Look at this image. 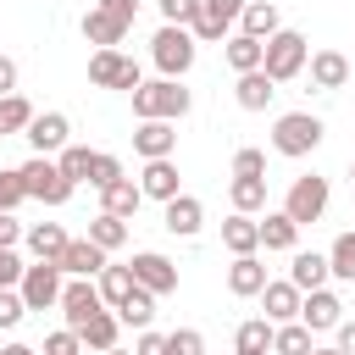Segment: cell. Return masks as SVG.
<instances>
[{
    "label": "cell",
    "mask_w": 355,
    "mask_h": 355,
    "mask_svg": "<svg viewBox=\"0 0 355 355\" xmlns=\"http://www.w3.org/2000/svg\"><path fill=\"white\" fill-rule=\"evenodd\" d=\"M305 55H311V39H305L300 28H277V33H266V44H261V67H266L272 83L300 78V72H305Z\"/></svg>",
    "instance_id": "cell-1"
},
{
    "label": "cell",
    "mask_w": 355,
    "mask_h": 355,
    "mask_svg": "<svg viewBox=\"0 0 355 355\" xmlns=\"http://www.w3.org/2000/svg\"><path fill=\"white\" fill-rule=\"evenodd\" d=\"M200 55V39L183 28V22H161V33L150 39V61L161 67V78H183Z\"/></svg>",
    "instance_id": "cell-2"
},
{
    "label": "cell",
    "mask_w": 355,
    "mask_h": 355,
    "mask_svg": "<svg viewBox=\"0 0 355 355\" xmlns=\"http://www.w3.org/2000/svg\"><path fill=\"white\" fill-rule=\"evenodd\" d=\"M189 89L183 78H155V83H139L133 89V116H166V122H183L189 116Z\"/></svg>",
    "instance_id": "cell-3"
},
{
    "label": "cell",
    "mask_w": 355,
    "mask_h": 355,
    "mask_svg": "<svg viewBox=\"0 0 355 355\" xmlns=\"http://www.w3.org/2000/svg\"><path fill=\"white\" fill-rule=\"evenodd\" d=\"M17 172H22L28 200H39V205H67V200H72V189H78V183L55 166V155H28Z\"/></svg>",
    "instance_id": "cell-4"
},
{
    "label": "cell",
    "mask_w": 355,
    "mask_h": 355,
    "mask_svg": "<svg viewBox=\"0 0 355 355\" xmlns=\"http://www.w3.org/2000/svg\"><path fill=\"white\" fill-rule=\"evenodd\" d=\"M322 116H311V111H283L277 122H272V150L277 155H288V161H300V155H311L316 144H322Z\"/></svg>",
    "instance_id": "cell-5"
},
{
    "label": "cell",
    "mask_w": 355,
    "mask_h": 355,
    "mask_svg": "<svg viewBox=\"0 0 355 355\" xmlns=\"http://www.w3.org/2000/svg\"><path fill=\"white\" fill-rule=\"evenodd\" d=\"M89 83H94V89H128V94H133V89L144 83V72H139L133 55H122L116 44H105V50L89 55Z\"/></svg>",
    "instance_id": "cell-6"
},
{
    "label": "cell",
    "mask_w": 355,
    "mask_h": 355,
    "mask_svg": "<svg viewBox=\"0 0 355 355\" xmlns=\"http://www.w3.org/2000/svg\"><path fill=\"white\" fill-rule=\"evenodd\" d=\"M61 283H67V272H61L55 261H33V266H22L17 294H22L28 311H50V305L61 300Z\"/></svg>",
    "instance_id": "cell-7"
},
{
    "label": "cell",
    "mask_w": 355,
    "mask_h": 355,
    "mask_svg": "<svg viewBox=\"0 0 355 355\" xmlns=\"http://www.w3.org/2000/svg\"><path fill=\"white\" fill-rule=\"evenodd\" d=\"M283 211H288L300 227L322 222V211H327V178H316V172L294 178V183H288V194H283Z\"/></svg>",
    "instance_id": "cell-8"
},
{
    "label": "cell",
    "mask_w": 355,
    "mask_h": 355,
    "mask_svg": "<svg viewBox=\"0 0 355 355\" xmlns=\"http://www.w3.org/2000/svg\"><path fill=\"white\" fill-rule=\"evenodd\" d=\"M239 11H244V0H200V6H194V17H189V33H194L200 44H216V39H227V33H233Z\"/></svg>",
    "instance_id": "cell-9"
},
{
    "label": "cell",
    "mask_w": 355,
    "mask_h": 355,
    "mask_svg": "<svg viewBox=\"0 0 355 355\" xmlns=\"http://www.w3.org/2000/svg\"><path fill=\"white\" fill-rule=\"evenodd\" d=\"M28 144H33V155H55L67 139H72V122H67V111H33L28 116Z\"/></svg>",
    "instance_id": "cell-10"
},
{
    "label": "cell",
    "mask_w": 355,
    "mask_h": 355,
    "mask_svg": "<svg viewBox=\"0 0 355 355\" xmlns=\"http://www.w3.org/2000/svg\"><path fill=\"white\" fill-rule=\"evenodd\" d=\"M128 266H133V283H144L155 300H161V294H178V266H172L161 250H139Z\"/></svg>",
    "instance_id": "cell-11"
},
{
    "label": "cell",
    "mask_w": 355,
    "mask_h": 355,
    "mask_svg": "<svg viewBox=\"0 0 355 355\" xmlns=\"http://www.w3.org/2000/svg\"><path fill=\"white\" fill-rule=\"evenodd\" d=\"M161 205H166V211H161V227H166L172 239H194V233L205 227V205H200L194 194H183V189H178V194H172V200H161Z\"/></svg>",
    "instance_id": "cell-12"
},
{
    "label": "cell",
    "mask_w": 355,
    "mask_h": 355,
    "mask_svg": "<svg viewBox=\"0 0 355 355\" xmlns=\"http://www.w3.org/2000/svg\"><path fill=\"white\" fill-rule=\"evenodd\" d=\"M55 305H61L67 327H83V322H89V316H94V311H100L105 300H100V288H94L89 277H67V283H61V300H55Z\"/></svg>",
    "instance_id": "cell-13"
},
{
    "label": "cell",
    "mask_w": 355,
    "mask_h": 355,
    "mask_svg": "<svg viewBox=\"0 0 355 355\" xmlns=\"http://www.w3.org/2000/svg\"><path fill=\"white\" fill-rule=\"evenodd\" d=\"M338 316H344V300H338L327 283L300 294V322H305L311 333H333V322H338Z\"/></svg>",
    "instance_id": "cell-14"
},
{
    "label": "cell",
    "mask_w": 355,
    "mask_h": 355,
    "mask_svg": "<svg viewBox=\"0 0 355 355\" xmlns=\"http://www.w3.org/2000/svg\"><path fill=\"white\" fill-rule=\"evenodd\" d=\"M105 261H111V250H100L89 233H83V239H67V250L55 255V266H61L67 277H94Z\"/></svg>",
    "instance_id": "cell-15"
},
{
    "label": "cell",
    "mask_w": 355,
    "mask_h": 355,
    "mask_svg": "<svg viewBox=\"0 0 355 355\" xmlns=\"http://www.w3.org/2000/svg\"><path fill=\"white\" fill-rule=\"evenodd\" d=\"M133 150H139L144 161H150V155H172V150H178V122H166V116H139Z\"/></svg>",
    "instance_id": "cell-16"
},
{
    "label": "cell",
    "mask_w": 355,
    "mask_h": 355,
    "mask_svg": "<svg viewBox=\"0 0 355 355\" xmlns=\"http://www.w3.org/2000/svg\"><path fill=\"white\" fill-rule=\"evenodd\" d=\"M139 189H144V200H172L178 194V161L172 155H150L144 172H139Z\"/></svg>",
    "instance_id": "cell-17"
},
{
    "label": "cell",
    "mask_w": 355,
    "mask_h": 355,
    "mask_svg": "<svg viewBox=\"0 0 355 355\" xmlns=\"http://www.w3.org/2000/svg\"><path fill=\"white\" fill-rule=\"evenodd\" d=\"M128 28H133V22H122V17H116V11H105V6L83 11V39H89V44H100V50H105V44H122V39H128Z\"/></svg>",
    "instance_id": "cell-18"
},
{
    "label": "cell",
    "mask_w": 355,
    "mask_h": 355,
    "mask_svg": "<svg viewBox=\"0 0 355 355\" xmlns=\"http://www.w3.org/2000/svg\"><path fill=\"white\" fill-rule=\"evenodd\" d=\"M305 67H311V89H344L349 83V61L338 50H311Z\"/></svg>",
    "instance_id": "cell-19"
},
{
    "label": "cell",
    "mask_w": 355,
    "mask_h": 355,
    "mask_svg": "<svg viewBox=\"0 0 355 355\" xmlns=\"http://www.w3.org/2000/svg\"><path fill=\"white\" fill-rule=\"evenodd\" d=\"M272 94H277V83L266 78V67H250V72H239V83H233V100H239L244 111H266Z\"/></svg>",
    "instance_id": "cell-20"
},
{
    "label": "cell",
    "mask_w": 355,
    "mask_h": 355,
    "mask_svg": "<svg viewBox=\"0 0 355 355\" xmlns=\"http://www.w3.org/2000/svg\"><path fill=\"white\" fill-rule=\"evenodd\" d=\"M261 283H266V266H261V255L250 250V255H233V266H227V294H239V300H255L261 294Z\"/></svg>",
    "instance_id": "cell-21"
},
{
    "label": "cell",
    "mask_w": 355,
    "mask_h": 355,
    "mask_svg": "<svg viewBox=\"0 0 355 355\" xmlns=\"http://www.w3.org/2000/svg\"><path fill=\"white\" fill-rule=\"evenodd\" d=\"M261 311H266V322H294L300 316V288L283 277V283H261Z\"/></svg>",
    "instance_id": "cell-22"
},
{
    "label": "cell",
    "mask_w": 355,
    "mask_h": 355,
    "mask_svg": "<svg viewBox=\"0 0 355 355\" xmlns=\"http://www.w3.org/2000/svg\"><path fill=\"white\" fill-rule=\"evenodd\" d=\"M78 338H83V349H116V338H122V316H116L111 305H100V311L78 327Z\"/></svg>",
    "instance_id": "cell-23"
},
{
    "label": "cell",
    "mask_w": 355,
    "mask_h": 355,
    "mask_svg": "<svg viewBox=\"0 0 355 355\" xmlns=\"http://www.w3.org/2000/svg\"><path fill=\"white\" fill-rule=\"evenodd\" d=\"M222 244H227L233 255H250V250H261V216H250V211H233V216L222 222Z\"/></svg>",
    "instance_id": "cell-24"
},
{
    "label": "cell",
    "mask_w": 355,
    "mask_h": 355,
    "mask_svg": "<svg viewBox=\"0 0 355 355\" xmlns=\"http://www.w3.org/2000/svg\"><path fill=\"white\" fill-rule=\"evenodd\" d=\"M294 261H288V283L305 294V288H322L333 272H327V255H316V250H288Z\"/></svg>",
    "instance_id": "cell-25"
},
{
    "label": "cell",
    "mask_w": 355,
    "mask_h": 355,
    "mask_svg": "<svg viewBox=\"0 0 355 355\" xmlns=\"http://www.w3.org/2000/svg\"><path fill=\"white\" fill-rule=\"evenodd\" d=\"M233 28H239V33H255V39L277 33V28H283L277 0H244V11H239V22H233Z\"/></svg>",
    "instance_id": "cell-26"
},
{
    "label": "cell",
    "mask_w": 355,
    "mask_h": 355,
    "mask_svg": "<svg viewBox=\"0 0 355 355\" xmlns=\"http://www.w3.org/2000/svg\"><path fill=\"white\" fill-rule=\"evenodd\" d=\"M300 244V222L288 211H266L261 216V250H294Z\"/></svg>",
    "instance_id": "cell-27"
},
{
    "label": "cell",
    "mask_w": 355,
    "mask_h": 355,
    "mask_svg": "<svg viewBox=\"0 0 355 355\" xmlns=\"http://www.w3.org/2000/svg\"><path fill=\"white\" fill-rule=\"evenodd\" d=\"M100 200H105V211H111V216H133V211L144 205V189H139L133 178H111V183L100 189Z\"/></svg>",
    "instance_id": "cell-28"
},
{
    "label": "cell",
    "mask_w": 355,
    "mask_h": 355,
    "mask_svg": "<svg viewBox=\"0 0 355 355\" xmlns=\"http://www.w3.org/2000/svg\"><path fill=\"white\" fill-rule=\"evenodd\" d=\"M22 239H28L33 261H55V255L67 250V227H61V222H33V227H28Z\"/></svg>",
    "instance_id": "cell-29"
},
{
    "label": "cell",
    "mask_w": 355,
    "mask_h": 355,
    "mask_svg": "<svg viewBox=\"0 0 355 355\" xmlns=\"http://www.w3.org/2000/svg\"><path fill=\"white\" fill-rule=\"evenodd\" d=\"M116 316H122V327H133V333H139V327H150V322H155V294H150L144 283H133V288H128V300L116 305Z\"/></svg>",
    "instance_id": "cell-30"
},
{
    "label": "cell",
    "mask_w": 355,
    "mask_h": 355,
    "mask_svg": "<svg viewBox=\"0 0 355 355\" xmlns=\"http://www.w3.org/2000/svg\"><path fill=\"white\" fill-rule=\"evenodd\" d=\"M233 211H266V178H250V172H233V189H227Z\"/></svg>",
    "instance_id": "cell-31"
},
{
    "label": "cell",
    "mask_w": 355,
    "mask_h": 355,
    "mask_svg": "<svg viewBox=\"0 0 355 355\" xmlns=\"http://www.w3.org/2000/svg\"><path fill=\"white\" fill-rule=\"evenodd\" d=\"M94 277H100L94 288H100V300H105L111 311H116V305L128 300V288H133V266H111V261H105V266H100Z\"/></svg>",
    "instance_id": "cell-32"
},
{
    "label": "cell",
    "mask_w": 355,
    "mask_h": 355,
    "mask_svg": "<svg viewBox=\"0 0 355 355\" xmlns=\"http://www.w3.org/2000/svg\"><path fill=\"white\" fill-rule=\"evenodd\" d=\"M261 44L266 39H255V33H227V50L222 55H227L233 72H250V67H261Z\"/></svg>",
    "instance_id": "cell-33"
},
{
    "label": "cell",
    "mask_w": 355,
    "mask_h": 355,
    "mask_svg": "<svg viewBox=\"0 0 355 355\" xmlns=\"http://www.w3.org/2000/svg\"><path fill=\"white\" fill-rule=\"evenodd\" d=\"M89 239H94L100 250H122V244H128V216H111V211H100V216L89 222Z\"/></svg>",
    "instance_id": "cell-34"
},
{
    "label": "cell",
    "mask_w": 355,
    "mask_h": 355,
    "mask_svg": "<svg viewBox=\"0 0 355 355\" xmlns=\"http://www.w3.org/2000/svg\"><path fill=\"white\" fill-rule=\"evenodd\" d=\"M233 349H239V355H261V349H272V322H266V316H255V322H239V333H233Z\"/></svg>",
    "instance_id": "cell-35"
},
{
    "label": "cell",
    "mask_w": 355,
    "mask_h": 355,
    "mask_svg": "<svg viewBox=\"0 0 355 355\" xmlns=\"http://www.w3.org/2000/svg\"><path fill=\"white\" fill-rule=\"evenodd\" d=\"M272 349H283V355H305L311 349V327L294 316V322H272Z\"/></svg>",
    "instance_id": "cell-36"
},
{
    "label": "cell",
    "mask_w": 355,
    "mask_h": 355,
    "mask_svg": "<svg viewBox=\"0 0 355 355\" xmlns=\"http://www.w3.org/2000/svg\"><path fill=\"white\" fill-rule=\"evenodd\" d=\"M327 272L344 277V283H355V227L333 239V250H327Z\"/></svg>",
    "instance_id": "cell-37"
},
{
    "label": "cell",
    "mask_w": 355,
    "mask_h": 355,
    "mask_svg": "<svg viewBox=\"0 0 355 355\" xmlns=\"http://www.w3.org/2000/svg\"><path fill=\"white\" fill-rule=\"evenodd\" d=\"M28 116H33V105H28L17 89H11V94H0V139H6V133H22V128H28Z\"/></svg>",
    "instance_id": "cell-38"
},
{
    "label": "cell",
    "mask_w": 355,
    "mask_h": 355,
    "mask_svg": "<svg viewBox=\"0 0 355 355\" xmlns=\"http://www.w3.org/2000/svg\"><path fill=\"white\" fill-rule=\"evenodd\" d=\"M89 155H94L89 144H61V150H55V166H61L72 183H89Z\"/></svg>",
    "instance_id": "cell-39"
},
{
    "label": "cell",
    "mask_w": 355,
    "mask_h": 355,
    "mask_svg": "<svg viewBox=\"0 0 355 355\" xmlns=\"http://www.w3.org/2000/svg\"><path fill=\"white\" fill-rule=\"evenodd\" d=\"M111 178H122V161H116V155H105V150H94V155H89V183H94V189H105Z\"/></svg>",
    "instance_id": "cell-40"
},
{
    "label": "cell",
    "mask_w": 355,
    "mask_h": 355,
    "mask_svg": "<svg viewBox=\"0 0 355 355\" xmlns=\"http://www.w3.org/2000/svg\"><path fill=\"white\" fill-rule=\"evenodd\" d=\"M22 316H28L22 294H17V288H0V333H11V327H17Z\"/></svg>",
    "instance_id": "cell-41"
},
{
    "label": "cell",
    "mask_w": 355,
    "mask_h": 355,
    "mask_svg": "<svg viewBox=\"0 0 355 355\" xmlns=\"http://www.w3.org/2000/svg\"><path fill=\"white\" fill-rule=\"evenodd\" d=\"M28 200V189H22V172L11 166V172H0V211H17Z\"/></svg>",
    "instance_id": "cell-42"
},
{
    "label": "cell",
    "mask_w": 355,
    "mask_h": 355,
    "mask_svg": "<svg viewBox=\"0 0 355 355\" xmlns=\"http://www.w3.org/2000/svg\"><path fill=\"white\" fill-rule=\"evenodd\" d=\"M78 349H83L78 327H61V333H50V338H44V355H78Z\"/></svg>",
    "instance_id": "cell-43"
},
{
    "label": "cell",
    "mask_w": 355,
    "mask_h": 355,
    "mask_svg": "<svg viewBox=\"0 0 355 355\" xmlns=\"http://www.w3.org/2000/svg\"><path fill=\"white\" fill-rule=\"evenodd\" d=\"M166 349H172V355H200L205 338H200L194 327H178V333H166Z\"/></svg>",
    "instance_id": "cell-44"
},
{
    "label": "cell",
    "mask_w": 355,
    "mask_h": 355,
    "mask_svg": "<svg viewBox=\"0 0 355 355\" xmlns=\"http://www.w3.org/2000/svg\"><path fill=\"white\" fill-rule=\"evenodd\" d=\"M17 277H22V255L17 244H0V288H17Z\"/></svg>",
    "instance_id": "cell-45"
},
{
    "label": "cell",
    "mask_w": 355,
    "mask_h": 355,
    "mask_svg": "<svg viewBox=\"0 0 355 355\" xmlns=\"http://www.w3.org/2000/svg\"><path fill=\"white\" fill-rule=\"evenodd\" d=\"M233 172H250V178H266V150H250V144H244V150L233 155Z\"/></svg>",
    "instance_id": "cell-46"
},
{
    "label": "cell",
    "mask_w": 355,
    "mask_h": 355,
    "mask_svg": "<svg viewBox=\"0 0 355 355\" xmlns=\"http://www.w3.org/2000/svg\"><path fill=\"white\" fill-rule=\"evenodd\" d=\"M194 6H200V0H161V22H183V28H189Z\"/></svg>",
    "instance_id": "cell-47"
},
{
    "label": "cell",
    "mask_w": 355,
    "mask_h": 355,
    "mask_svg": "<svg viewBox=\"0 0 355 355\" xmlns=\"http://www.w3.org/2000/svg\"><path fill=\"white\" fill-rule=\"evenodd\" d=\"M133 349H139V355H161V349H166V333H155V327H139Z\"/></svg>",
    "instance_id": "cell-48"
},
{
    "label": "cell",
    "mask_w": 355,
    "mask_h": 355,
    "mask_svg": "<svg viewBox=\"0 0 355 355\" xmlns=\"http://www.w3.org/2000/svg\"><path fill=\"white\" fill-rule=\"evenodd\" d=\"M333 338H338V349H344V355H355V322H344V316H338V322H333Z\"/></svg>",
    "instance_id": "cell-49"
},
{
    "label": "cell",
    "mask_w": 355,
    "mask_h": 355,
    "mask_svg": "<svg viewBox=\"0 0 355 355\" xmlns=\"http://www.w3.org/2000/svg\"><path fill=\"white\" fill-rule=\"evenodd\" d=\"M0 244H22V222L11 211H0Z\"/></svg>",
    "instance_id": "cell-50"
},
{
    "label": "cell",
    "mask_w": 355,
    "mask_h": 355,
    "mask_svg": "<svg viewBox=\"0 0 355 355\" xmlns=\"http://www.w3.org/2000/svg\"><path fill=\"white\" fill-rule=\"evenodd\" d=\"M100 6H105V11H116L122 22H133V17H139V0H100Z\"/></svg>",
    "instance_id": "cell-51"
},
{
    "label": "cell",
    "mask_w": 355,
    "mask_h": 355,
    "mask_svg": "<svg viewBox=\"0 0 355 355\" xmlns=\"http://www.w3.org/2000/svg\"><path fill=\"white\" fill-rule=\"evenodd\" d=\"M11 89H17V61L0 55V94H11Z\"/></svg>",
    "instance_id": "cell-52"
},
{
    "label": "cell",
    "mask_w": 355,
    "mask_h": 355,
    "mask_svg": "<svg viewBox=\"0 0 355 355\" xmlns=\"http://www.w3.org/2000/svg\"><path fill=\"white\" fill-rule=\"evenodd\" d=\"M349 183H355V161H349Z\"/></svg>",
    "instance_id": "cell-53"
}]
</instances>
